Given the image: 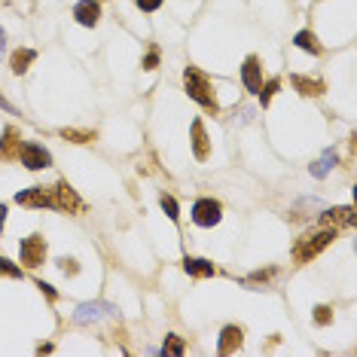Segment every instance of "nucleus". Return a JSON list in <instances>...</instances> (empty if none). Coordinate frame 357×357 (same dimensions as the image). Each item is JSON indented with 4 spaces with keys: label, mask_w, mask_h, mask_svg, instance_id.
<instances>
[{
    "label": "nucleus",
    "mask_w": 357,
    "mask_h": 357,
    "mask_svg": "<svg viewBox=\"0 0 357 357\" xmlns=\"http://www.w3.org/2000/svg\"><path fill=\"white\" fill-rule=\"evenodd\" d=\"M183 86H186V95H190L192 101H199V104L208 107V110H217V98L211 92V80H208L199 67H186L183 71Z\"/></svg>",
    "instance_id": "f257e3e1"
},
{
    "label": "nucleus",
    "mask_w": 357,
    "mask_h": 357,
    "mask_svg": "<svg viewBox=\"0 0 357 357\" xmlns=\"http://www.w3.org/2000/svg\"><path fill=\"white\" fill-rule=\"evenodd\" d=\"M333 238H336V229H321V232H315V235H306V238H299L297 247H293V260L297 263H308V260H315L317 254L327 247Z\"/></svg>",
    "instance_id": "f03ea898"
},
{
    "label": "nucleus",
    "mask_w": 357,
    "mask_h": 357,
    "mask_svg": "<svg viewBox=\"0 0 357 357\" xmlns=\"http://www.w3.org/2000/svg\"><path fill=\"white\" fill-rule=\"evenodd\" d=\"M19 159H22V165L28 168V172H43V168H49L52 165V156H49V150H46L43 144H22V150H19Z\"/></svg>",
    "instance_id": "7ed1b4c3"
},
{
    "label": "nucleus",
    "mask_w": 357,
    "mask_h": 357,
    "mask_svg": "<svg viewBox=\"0 0 357 357\" xmlns=\"http://www.w3.org/2000/svg\"><path fill=\"white\" fill-rule=\"evenodd\" d=\"M220 217H223V208H220V201H214V199H199L196 205H192V223L196 226H217L220 223Z\"/></svg>",
    "instance_id": "20e7f679"
},
{
    "label": "nucleus",
    "mask_w": 357,
    "mask_h": 357,
    "mask_svg": "<svg viewBox=\"0 0 357 357\" xmlns=\"http://www.w3.org/2000/svg\"><path fill=\"white\" fill-rule=\"evenodd\" d=\"M52 208L56 211H83V201L74 192V186L67 181H58L52 186Z\"/></svg>",
    "instance_id": "39448f33"
},
{
    "label": "nucleus",
    "mask_w": 357,
    "mask_h": 357,
    "mask_svg": "<svg viewBox=\"0 0 357 357\" xmlns=\"http://www.w3.org/2000/svg\"><path fill=\"white\" fill-rule=\"evenodd\" d=\"M19 254H22V263H25L28 269H37L46 260V238L43 235H28L25 242H22Z\"/></svg>",
    "instance_id": "423d86ee"
},
{
    "label": "nucleus",
    "mask_w": 357,
    "mask_h": 357,
    "mask_svg": "<svg viewBox=\"0 0 357 357\" xmlns=\"http://www.w3.org/2000/svg\"><path fill=\"white\" fill-rule=\"evenodd\" d=\"M104 315H113V306H110V302H83V306H76V312H74V324L86 327V324L101 321Z\"/></svg>",
    "instance_id": "0eeeda50"
},
{
    "label": "nucleus",
    "mask_w": 357,
    "mask_h": 357,
    "mask_svg": "<svg viewBox=\"0 0 357 357\" xmlns=\"http://www.w3.org/2000/svg\"><path fill=\"white\" fill-rule=\"evenodd\" d=\"M15 201L25 208H52V190L49 186H31V190L15 192Z\"/></svg>",
    "instance_id": "6e6552de"
},
{
    "label": "nucleus",
    "mask_w": 357,
    "mask_h": 357,
    "mask_svg": "<svg viewBox=\"0 0 357 357\" xmlns=\"http://www.w3.org/2000/svg\"><path fill=\"white\" fill-rule=\"evenodd\" d=\"M321 226H354V208L351 205H345V208H330V211H324L321 214Z\"/></svg>",
    "instance_id": "1a4fd4ad"
},
{
    "label": "nucleus",
    "mask_w": 357,
    "mask_h": 357,
    "mask_svg": "<svg viewBox=\"0 0 357 357\" xmlns=\"http://www.w3.org/2000/svg\"><path fill=\"white\" fill-rule=\"evenodd\" d=\"M242 80H244L247 92H254V95H257L260 86H263V67H260V58H257V56H247V58H244Z\"/></svg>",
    "instance_id": "9d476101"
},
{
    "label": "nucleus",
    "mask_w": 357,
    "mask_h": 357,
    "mask_svg": "<svg viewBox=\"0 0 357 357\" xmlns=\"http://www.w3.org/2000/svg\"><path fill=\"white\" fill-rule=\"evenodd\" d=\"M74 19L80 22L83 28H95L98 19H101V6L98 0H80V3L74 6Z\"/></svg>",
    "instance_id": "9b49d317"
},
{
    "label": "nucleus",
    "mask_w": 357,
    "mask_h": 357,
    "mask_svg": "<svg viewBox=\"0 0 357 357\" xmlns=\"http://www.w3.org/2000/svg\"><path fill=\"white\" fill-rule=\"evenodd\" d=\"M22 135H19V128L15 126H6L3 128V141H0V159H19V150H22Z\"/></svg>",
    "instance_id": "f8f14e48"
},
{
    "label": "nucleus",
    "mask_w": 357,
    "mask_h": 357,
    "mask_svg": "<svg viewBox=\"0 0 357 357\" xmlns=\"http://www.w3.org/2000/svg\"><path fill=\"white\" fill-rule=\"evenodd\" d=\"M242 327H223L220 333V342H217V354H232L238 351V345H242Z\"/></svg>",
    "instance_id": "ddd939ff"
},
{
    "label": "nucleus",
    "mask_w": 357,
    "mask_h": 357,
    "mask_svg": "<svg viewBox=\"0 0 357 357\" xmlns=\"http://www.w3.org/2000/svg\"><path fill=\"white\" fill-rule=\"evenodd\" d=\"M192 153H196V159H201V162L211 156V144H208V135H205L201 119L192 122Z\"/></svg>",
    "instance_id": "4468645a"
},
{
    "label": "nucleus",
    "mask_w": 357,
    "mask_h": 357,
    "mask_svg": "<svg viewBox=\"0 0 357 357\" xmlns=\"http://www.w3.org/2000/svg\"><path fill=\"white\" fill-rule=\"evenodd\" d=\"M290 83H293V89H297L299 95H306V98L324 95V83L321 80H308V76H302V74H293Z\"/></svg>",
    "instance_id": "2eb2a0df"
},
{
    "label": "nucleus",
    "mask_w": 357,
    "mask_h": 357,
    "mask_svg": "<svg viewBox=\"0 0 357 357\" xmlns=\"http://www.w3.org/2000/svg\"><path fill=\"white\" fill-rule=\"evenodd\" d=\"M183 269H186V275H192V278H211L214 275V263L211 260H205V257H186L183 260Z\"/></svg>",
    "instance_id": "dca6fc26"
},
{
    "label": "nucleus",
    "mask_w": 357,
    "mask_h": 357,
    "mask_svg": "<svg viewBox=\"0 0 357 357\" xmlns=\"http://www.w3.org/2000/svg\"><path fill=\"white\" fill-rule=\"evenodd\" d=\"M37 61V52L34 49H15L13 58H10V71L13 74H25L28 65H34Z\"/></svg>",
    "instance_id": "f3484780"
},
{
    "label": "nucleus",
    "mask_w": 357,
    "mask_h": 357,
    "mask_svg": "<svg viewBox=\"0 0 357 357\" xmlns=\"http://www.w3.org/2000/svg\"><path fill=\"white\" fill-rule=\"evenodd\" d=\"M336 162H339L336 150H327L317 162H312V177H317V181H321V177H327V174L333 172V165H336Z\"/></svg>",
    "instance_id": "a211bd4d"
},
{
    "label": "nucleus",
    "mask_w": 357,
    "mask_h": 357,
    "mask_svg": "<svg viewBox=\"0 0 357 357\" xmlns=\"http://www.w3.org/2000/svg\"><path fill=\"white\" fill-rule=\"evenodd\" d=\"M293 43H297L302 52H312V56H321L324 52V46L317 43V37L312 34V31H299V34L293 37Z\"/></svg>",
    "instance_id": "6ab92c4d"
},
{
    "label": "nucleus",
    "mask_w": 357,
    "mask_h": 357,
    "mask_svg": "<svg viewBox=\"0 0 357 357\" xmlns=\"http://www.w3.org/2000/svg\"><path fill=\"white\" fill-rule=\"evenodd\" d=\"M278 86H281V80H278V76H272L266 86H260L257 95H260V101H263V107H269V101H272V95L278 92Z\"/></svg>",
    "instance_id": "aec40b11"
},
{
    "label": "nucleus",
    "mask_w": 357,
    "mask_h": 357,
    "mask_svg": "<svg viewBox=\"0 0 357 357\" xmlns=\"http://www.w3.org/2000/svg\"><path fill=\"white\" fill-rule=\"evenodd\" d=\"M183 351H186V348H183V339H181V336H165L162 354H174V357H181Z\"/></svg>",
    "instance_id": "412c9836"
},
{
    "label": "nucleus",
    "mask_w": 357,
    "mask_h": 357,
    "mask_svg": "<svg viewBox=\"0 0 357 357\" xmlns=\"http://www.w3.org/2000/svg\"><path fill=\"white\" fill-rule=\"evenodd\" d=\"M61 138H67V141H74V144L95 141V135H92V131H76V128H65V131H61Z\"/></svg>",
    "instance_id": "4be33fe9"
},
{
    "label": "nucleus",
    "mask_w": 357,
    "mask_h": 357,
    "mask_svg": "<svg viewBox=\"0 0 357 357\" xmlns=\"http://www.w3.org/2000/svg\"><path fill=\"white\" fill-rule=\"evenodd\" d=\"M159 205H162V211H165L168 220H177V217H181V214H177V201H174L172 196H162Z\"/></svg>",
    "instance_id": "5701e85b"
},
{
    "label": "nucleus",
    "mask_w": 357,
    "mask_h": 357,
    "mask_svg": "<svg viewBox=\"0 0 357 357\" xmlns=\"http://www.w3.org/2000/svg\"><path fill=\"white\" fill-rule=\"evenodd\" d=\"M315 321L321 324V327H327V324L333 321V308L330 306H317L315 308Z\"/></svg>",
    "instance_id": "b1692460"
},
{
    "label": "nucleus",
    "mask_w": 357,
    "mask_h": 357,
    "mask_svg": "<svg viewBox=\"0 0 357 357\" xmlns=\"http://www.w3.org/2000/svg\"><path fill=\"white\" fill-rule=\"evenodd\" d=\"M0 275H6V278H22V269L19 266H13L6 257H0Z\"/></svg>",
    "instance_id": "393cba45"
},
{
    "label": "nucleus",
    "mask_w": 357,
    "mask_h": 357,
    "mask_svg": "<svg viewBox=\"0 0 357 357\" xmlns=\"http://www.w3.org/2000/svg\"><path fill=\"white\" fill-rule=\"evenodd\" d=\"M58 266H61V272H65V275H76V272H80V266H76V260H58Z\"/></svg>",
    "instance_id": "a878e982"
},
{
    "label": "nucleus",
    "mask_w": 357,
    "mask_h": 357,
    "mask_svg": "<svg viewBox=\"0 0 357 357\" xmlns=\"http://www.w3.org/2000/svg\"><path fill=\"white\" fill-rule=\"evenodd\" d=\"M156 65H159V49H150L147 52V58H144V71H153Z\"/></svg>",
    "instance_id": "bb28decb"
},
{
    "label": "nucleus",
    "mask_w": 357,
    "mask_h": 357,
    "mask_svg": "<svg viewBox=\"0 0 357 357\" xmlns=\"http://www.w3.org/2000/svg\"><path fill=\"white\" fill-rule=\"evenodd\" d=\"M135 3H138V6H141V10H144V13H156V10H159V6H162V0H135Z\"/></svg>",
    "instance_id": "cd10ccee"
},
{
    "label": "nucleus",
    "mask_w": 357,
    "mask_h": 357,
    "mask_svg": "<svg viewBox=\"0 0 357 357\" xmlns=\"http://www.w3.org/2000/svg\"><path fill=\"white\" fill-rule=\"evenodd\" d=\"M37 287H40V290H43V293H46V297H49V299H58V293L52 290V284H43V281H37Z\"/></svg>",
    "instance_id": "c85d7f7f"
},
{
    "label": "nucleus",
    "mask_w": 357,
    "mask_h": 357,
    "mask_svg": "<svg viewBox=\"0 0 357 357\" xmlns=\"http://www.w3.org/2000/svg\"><path fill=\"white\" fill-rule=\"evenodd\" d=\"M0 107H3V110H6V113H15V107H13V104H10V101H6L3 95H0Z\"/></svg>",
    "instance_id": "c756f323"
},
{
    "label": "nucleus",
    "mask_w": 357,
    "mask_h": 357,
    "mask_svg": "<svg viewBox=\"0 0 357 357\" xmlns=\"http://www.w3.org/2000/svg\"><path fill=\"white\" fill-rule=\"evenodd\" d=\"M6 52V34H3V28H0V56Z\"/></svg>",
    "instance_id": "7c9ffc66"
},
{
    "label": "nucleus",
    "mask_w": 357,
    "mask_h": 357,
    "mask_svg": "<svg viewBox=\"0 0 357 357\" xmlns=\"http://www.w3.org/2000/svg\"><path fill=\"white\" fill-rule=\"evenodd\" d=\"M3 220H6V205H0V229H3Z\"/></svg>",
    "instance_id": "2f4dec72"
}]
</instances>
